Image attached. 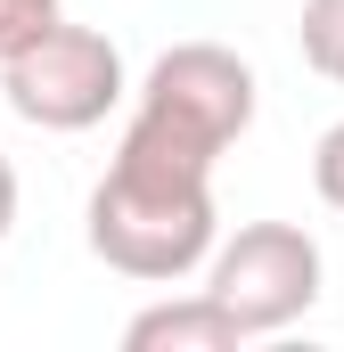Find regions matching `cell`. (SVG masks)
Masks as SVG:
<instances>
[{
  "label": "cell",
  "mask_w": 344,
  "mask_h": 352,
  "mask_svg": "<svg viewBox=\"0 0 344 352\" xmlns=\"http://www.w3.org/2000/svg\"><path fill=\"white\" fill-rule=\"evenodd\" d=\"M222 213H213V164L156 148L140 131L115 140V164L90 188V254L140 287H172L213 263Z\"/></svg>",
  "instance_id": "1"
},
{
  "label": "cell",
  "mask_w": 344,
  "mask_h": 352,
  "mask_svg": "<svg viewBox=\"0 0 344 352\" xmlns=\"http://www.w3.org/2000/svg\"><path fill=\"white\" fill-rule=\"evenodd\" d=\"M255 107H262V82H255V66L238 50H222V41H172L148 66L123 131H140L156 148H180L197 164H222L255 131Z\"/></svg>",
  "instance_id": "2"
},
{
  "label": "cell",
  "mask_w": 344,
  "mask_h": 352,
  "mask_svg": "<svg viewBox=\"0 0 344 352\" xmlns=\"http://www.w3.org/2000/svg\"><path fill=\"white\" fill-rule=\"evenodd\" d=\"M123 90H131L123 50L98 25H66L58 16L50 33H33V41H17L0 58V98L33 131H90V123H107L123 107Z\"/></svg>",
  "instance_id": "3"
},
{
  "label": "cell",
  "mask_w": 344,
  "mask_h": 352,
  "mask_svg": "<svg viewBox=\"0 0 344 352\" xmlns=\"http://www.w3.org/2000/svg\"><path fill=\"white\" fill-rule=\"evenodd\" d=\"M320 278H328V263H320L312 230H295V221H246L238 238L213 246L205 295H222L246 336H279V328H295L320 303Z\"/></svg>",
  "instance_id": "4"
},
{
  "label": "cell",
  "mask_w": 344,
  "mask_h": 352,
  "mask_svg": "<svg viewBox=\"0 0 344 352\" xmlns=\"http://www.w3.org/2000/svg\"><path fill=\"white\" fill-rule=\"evenodd\" d=\"M123 344H131V352H238L246 328H238V311H230L222 295L197 287V295H164V303L131 311Z\"/></svg>",
  "instance_id": "5"
},
{
  "label": "cell",
  "mask_w": 344,
  "mask_h": 352,
  "mask_svg": "<svg viewBox=\"0 0 344 352\" xmlns=\"http://www.w3.org/2000/svg\"><path fill=\"white\" fill-rule=\"evenodd\" d=\"M295 41H303V66H312V74L344 82V0H303Z\"/></svg>",
  "instance_id": "6"
},
{
  "label": "cell",
  "mask_w": 344,
  "mask_h": 352,
  "mask_svg": "<svg viewBox=\"0 0 344 352\" xmlns=\"http://www.w3.org/2000/svg\"><path fill=\"white\" fill-rule=\"evenodd\" d=\"M312 188H320L328 213H344V115L320 131V148H312Z\"/></svg>",
  "instance_id": "7"
},
{
  "label": "cell",
  "mask_w": 344,
  "mask_h": 352,
  "mask_svg": "<svg viewBox=\"0 0 344 352\" xmlns=\"http://www.w3.org/2000/svg\"><path fill=\"white\" fill-rule=\"evenodd\" d=\"M50 25H58V0H0V58L33 33H50Z\"/></svg>",
  "instance_id": "8"
},
{
  "label": "cell",
  "mask_w": 344,
  "mask_h": 352,
  "mask_svg": "<svg viewBox=\"0 0 344 352\" xmlns=\"http://www.w3.org/2000/svg\"><path fill=\"white\" fill-rule=\"evenodd\" d=\"M8 230H17V164L0 156V246H8Z\"/></svg>",
  "instance_id": "9"
}]
</instances>
